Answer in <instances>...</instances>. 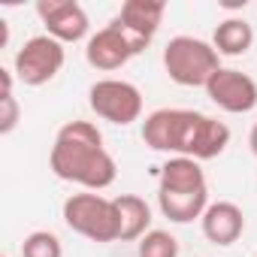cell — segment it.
<instances>
[{
  "mask_svg": "<svg viewBox=\"0 0 257 257\" xmlns=\"http://www.w3.org/2000/svg\"><path fill=\"white\" fill-rule=\"evenodd\" d=\"M143 143L170 158L212 161L230 146V127L197 109H155L143 121Z\"/></svg>",
  "mask_w": 257,
  "mask_h": 257,
  "instance_id": "1",
  "label": "cell"
},
{
  "mask_svg": "<svg viewBox=\"0 0 257 257\" xmlns=\"http://www.w3.org/2000/svg\"><path fill=\"white\" fill-rule=\"evenodd\" d=\"M49 167L61 182L82 191H106L118 179V164L103 146V134L91 121H67L55 134Z\"/></svg>",
  "mask_w": 257,
  "mask_h": 257,
  "instance_id": "2",
  "label": "cell"
},
{
  "mask_svg": "<svg viewBox=\"0 0 257 257\" xmlns=\"http://www.w3.org/2000/svg\"><path fill=\"white\" fill-rule=\"evenodd\" d=\"M164 70L182 88H206L221 70V55L212 43L197 37H173L164 46Z\"/></svg>",
  "mask_w": 257,
  "mask_h": 257,
  "instance_id": "3",
  "label": "cell"
},
{
  "mask_svg": "<svg viewBox=\"0 0 257 257\" xmlns=\"http://www.w3.org/2000/svg\"><path fill=\"white\" fill-rule=\"evenodd\" d=\"M64 224L97 242V245H106V242H118V209H115V200L97 194V191H82V194H70L64 200Z\"/></svg>",
  "mask_w": 257,
  "mask_h": 257,
  "instance_id": "4",
  "label": "cell"
},
{
  "mask_svg": "<svg viewBox=\"0 0 257 257\" xmlns=\"http://www.w3.org/2000/svg\"><path fill=\"white\" fill-rule=\"evenodd\" d=\"M67 64V49L49 34L31 37L13 58V73L22 85L28 88H43L49 85Z\"/></svg>",
  "mask_w": 257,
  "mask_h": 257,
  "instance_id": "5",
  "label": "cell"
},
{
  "mask_svg": "<svg viewBox=\"0 0 257 257\" xmlns=\"http://www.w3.org/2000/svg\"><path fill=\"white\" fill-rule=\"evenodd\" d=\"M88 106L97 118L127 127L143 115V91L124 79H97L88 88Z\"/></svg>",
  "mask_w": 257,
  "mask_h": 257,
  "instance_id": "6",
  "label": "cell"
},
{
  "mask_svg": "<svg viewBox=\"0 0 257 257\" xmlns=\"http://www.w3.org/2000/svg\"><path fill=\"white\" fill-rule=\"evenodd\" d=\"M143 49H140V43L127 34L115 19L106 25V28H100L97 34H91V40L85 43V61L94 67V70H100V73H112V70H121L131 58H137Z\"/></svg>",
  "mask_w": 257,
  "mask_h": 257,
  "instance_id": "7",
  "label": "cell"
},
{
  "mask_svg": "<svg viewBox=\"0 0 257 257\" xmlns=\"http://www.w3.org/2000/svg\"><path fill=\"white\" fill-rule=\"evenodd\" d=\"M206 94L221 112H230V115H248L257 109V82L248 73L233 67H221L209 79Z\"/></svg>",
  "mask_w": 257,
  "mask_h": 257,
  "instance_id": "8",
  "label": "cell"
},
{
  "mask_svg": "<svg viewBox=\"0 0 257 257\" xmlns=\"http://www.w3.org/2000/svg\"><path fill=\"white\" fill-rule=\"evenodd\" d=\"M37 16L46 25V34L55 37L58 43H82L91 40V19L85 13L82 4L76 0H40L37 4Z\"/></svg>",
  "mask_w": 257,
  "mask_h": 257,
  "instance_id": "9",
  "label": "cell"
},
{
  "mask_svg": "<svg viewBox=\"0 0 257 257\" xmlns=\"http://www.w3.org/2000/svg\"><path fill=\"white\" fill-rule=\"evenodd\" d=\"M164 16H167L164 0H127V4H121L115 22L140 43V49H146L161 31Z\"/></svg>",
  "mask_w": 257,
  "mask_h": 257,
  "instance_id": "10",
  "label": "cell"
},
{
  "mask_svg": "<svg viewBox=\"0 0 257 257\" xmlns=\"http://www.w3.org/2000/svg\"><path fill=\"white\" fill-rule=\"evenodd\" d=\"M200 227H203V236L212 245L230 248L245 233V212L230 200H218V203H209V209L200 218Z\"/></svg>",
  "mask_w": 257,
  "mask_h": 257,
  "instance_id": "11",
  "label": "cell"
},
{
  "mask_svg": "<svg viewBox=\"0 0 257 257\" xmlns=\"http://www.w3.org/2000/svg\"><path fill=\"white\" fill-rule=\"evenodd\" d=\"M158 191L164 194H203L209 191L206 173L194 158H167L158 173Z\"/></svg>",
  "mask_w": 257,
  "mask_h": 257,
  "instance_id": "12",
  "label": "cell"
},
{
  "mask_svg": "<svg viewBox=\"0 0 257 257\" xmlns=\"http://www.w3.org/2000/svg\"><path fill=\"white\" fill-rule=\"evenodd\" d=\"M118 209V242H140L152 230V206L137 194L112 197Z\"/></svg>",
  "mask_w": 257,
  "mask_h": 257,
  "instance_id": "13",
  "label": "cell"
},
{
  "mask_svg": "<svg viewBox=\"0 0 257 257\" xmlns=\"http://www.w3.org/2000/svg\"><path fill=\"white\" fill-rule=\"evenodd\" d=\"M212 46L224 58H242L254 46V28L242 16H227L224 22H218L212 34Z\"/></svg>",
  "mask_w": 257,
  "mask_h": 257,
  "instance_id": "14",
  "label": "cell"
},
{
  "mask_svg": "<svg viewBox=\"0 0 257 257\" xmlns=\"http://www.w3.org/2000/svg\"><path fill=\"white\" fill-rule=\"evenodd\" d=\"M13 82H16V73L0 67V134L10 137L16 127H19V118H22V106L13 94Z\"/></svg>",
  "mask_w": 257,
  "mask_h": 257,
  "instance_id": "15",
  "label": "cell"
},
{
  "mask_svg": "<svg viewBox=\"0 0 257 257\" xmlns=\"http://www.w3.org/2000/svg\"><path fill=\"white\" fill-rule=\"evenodd\" d=\"M137 257H179V239L170 230H149L137 242Z\"/></svg>",
  "mask_w": 257,
  "mask_h": 257,
  "instance_id": "16",
  "label": "cell"
},
{
  "mask_svg": "<svg viewBox=\"0 0 257 257\" xmlns=\"http://www.w3.org/2000/svg\"><path fill=\"white\" fill-rule=\"evenodd\" d=\"M22 257H64V245L52 230H34L22 242Z\"/></svg>",
  "mask_w": 257,
  "mask_h": 257,
  "instance_id": "17",
  "label": "cell"
},
{
  "mask_svg": "<svg viewBox=\"0 0 257 257\" xmlns=\"http://www.w3.org/2000/svg\"><path fill=\"white\" fill-rule=\"evenodd\" d=\"M248 149H251V155L257 158V121H254V127H251V134H248Z\"/></svg>",
  "mask_w": 257,
  "mask_h": 257,
  "instance_id": "18",
  "label": "cell"
}]
</instances>
